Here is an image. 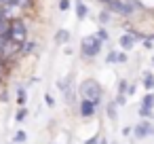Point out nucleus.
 <instances>
[{"mask_svg": "<svg viewBox=\"0 0 154 144\" xmlns=\"http://www.w3.org/2000/svg\"><path fill=\"white\" fill-rule=\"evenodd\" d=\"M80 112H82V117H91V114L95 112V104H93V102H89V100H85V102H82Z\"/></svg>", "mask_w": 154, "mask_h": 144, "instance_id": "obj_7", "label": "nucleus"}, {"mask_svg": "<svg viewBox=\"0 0 154 144\" xmlns=\"http://www.w3.org/2000/svg\"><path fill=\"white\" fill-rule=\"evenodd\" d=\"M146 87H148V89H152V87H154V78H152L150 74L146 76Z\"/></svg>", "mask_w": 154, "mask_h": 144, "instance_id": "obj_13", "label": "nucleus"}, {"mask_svg": "<svg viewBox=\"0 0 154 144\" xmlns=\"http://www.w3.org/2000/svg\"><path fill=\"white\" fill-rule=\"evenodd\" d=\"M68 40H70V32L68 30H59L55 34V43H68Z\"/></svg>", "mask_w": 154, "mask_h": 144, "instance_id": "obj_8", "label": "nucleus"}, {"mask_svg": "<svg viewBox=\"0 0 154 144\" xmlns=\"http://www.w3.org/2000/svg\"><path fill=\"white\" fill-rule=\"evenodd\" d=\"M108 9L118 13V15H122V17H129L135 11H141L143 7H141V2H137V0H110Z\"/></svg>", "mask_w": 154, "mask_h": 144, "instance_id": "obj_1", "label": "nucleus"}, {"mask_svg": "<svg viewBox=\"0 0 154 144\" xmlns=\"http://www.w3.org/2000/svg\"><path fill=\"white\" fill-rule=\"evenodd\" d=\"M152 62H154V59H152Z\"/></svg>", "mask_w": 154, "mask_h": 144, "instance_id": "obj_24", "label": "nucleus"}, {"mask_svg": "<svg viewBox=\"0 0 154 144\" xmlns=\"http://www.w3.org/2000/svg\"><path fill=\"white\" fill-rule=\"evenodd\" d=\"M0 19H5V7H0Z\"/></svg>", "mask_w": 154, "mask_h": 144, "instance_id": "obj_20", "label": "nucleus"}, {"mask_svg": "<svg viewBox=\"0 0 154 144\" xmlns=\"http://www.w3.org/2000/svg\"><path fill=\"white\" fill-rule=\"evenodd\" d=\"M11 5L17 7V9H28L32 5V0H11Z\"/></svg>", "mask_w": 154, "mask_h": 144, "instance_id": "obj_11", "label": "nucleus"}, {"mask_svg": "<svg viewBox=\"0 0 154 144\" xmlns=\"http://www.w3.org/2000/svg\"><path fill=\"white\" fill-rule=\"evenodd\" d=\"M135 40H137L135 34H122V36H120V47H122V49H131V47L135 45Z\"/></svg>", "mask_w": 154, "mask_h": 144, "instance_id": "obj_5", "label": "nucleus"}, {"mask_svg": "<svg viewBox=\"0 0 154 144\" xmlns=\"http://www.w3.org/2000/svg\"><path fill=\"white\" fill-rule=\"evenodd\" d=\"M7 5H11V0H0V7H7Z\"/></svg>", "mask_w": 154, "mask_h": 144, "instance_id": "obj_19", "label": "nucleus"}, {"mask_svg": "<svg viewBox=\"0 0 154 144\" xmlns=\"http://www.w3.org/2000/svg\"><path fill=\"white\" fill-rule=\"evenodd\" d=\"M76 15H78V19H85L89 15V9H87V5L82 0H76Z\"/></svg>", "mask_w": 154, "mask_h": 144, "instance_id": "obj_6", "label": "nucleus"}, {"mask_svg": "<svg viewBox=\"0 0 154 144\" xmlns=\"http://www.w3.org/2000/svg\"><path fill=\"white\" fill-rule=\"evenodd\" d=\"M135 133H137V138H143L146 133H150V127H148L146 123H141V125L135 127Z\"/></svg>", "mask_w": 154, "mask_h": 144, "instance_id": "obj_10", "label": "nucleus"}, {"mask_svg": "<svg viewBox=\"0 0 154 144\" xmlns=\"http://www.w3.org/2000/svg\"><path fill=\"white\" fill-rule=\"evenodd\" d=\"M0 72H2V62H0Z\"/></svg>", "mask_w": 154, "mask_h": 144, "instance_id": "obj_21", "label": "nucleus"}, {"mask_svg": "<svg viewBox=\"0 0 154 144\" xmlns=\"http://www.w3.org/2000/svg\"><path fill=\"white\" fill-rule=\"evenodd\" d=\"M80 91H82V95H85V100H89V102H93L95 106H97V102H99V85L95 83V81H87L82 87H80Z\"/></svg>", "mask_w": 154, "mask_h": 144, "instance_id": "obj_3", "label": "nucleus"}, {"mask_svg": "<svg viewBox=\"0 0 154 144\" xmlns=\"http://www.w3.org/2000/svg\"><path fill=\"white\" fill-rule=\"evenodd\" d=\"M17 95H19V104L23 106V104H26V91H23V89H19V93H17Z\"/></svg>", "mask_w": 154, "mask_h": 144, "instance_id": "obj_14", "label": "nucleus"}, {"mask_svg": "<svg viewBox=\"0 0 154 144\" xmlns=\"http://www.w3.org/2000/svg\"><path fill=\"white\" fill-rule=\"evenodd\" d=\"M59 9L61 11H68L70 9V0H59Z\"/></svg>", "mask_w": 154, "mask_h": 144, "instance_id": "obj_12", "label": "nucleus"}, {"mask_svg": "<svg viewBox=\"0 0 154 144\" xmlns=\"http://www.w3.org/2000/svg\"><path fill=\"white\" fill-rule=\"evenodd\" d=\"M97 38H99V40L108 38V32H106V30H99V32H97Z\"/></svg>", "mask_w": 154, "mask_h": 144, "instance_id": "obj_15", "label": "nucleus"}, {"mask_svg": "<svg viewBox=\"0 0 154 144\" xmlns=\"http://www.w3.org/2000/svg\"><path fill=\"white\" fill-rule=\"evenodd\" d=\"M101 2H106V5H108V2H110V0H101Z\"/></svg>", "mask_w": 154, "mask_h": 144, "instance_id": "obj_22", "label": "nucleus"}, {"mask_svg": "<svg viewBox=\"0 0 154 144\" xmlns=\"http://www.w3.org/2000/svg\"><path fill=\"white\" fill-rule=\"evenodd\" d=\"M99 19H101V21H103V24H106V21H108V19H110V15H108V13H106V11H103V13H101V15H99Z\"/></svg>", "mask_w": 154, "mask_h": 144, "instance_id": "obj_16", "label": "nucleus"}, {"mask_svg": "<svg viewBox=\"0 0 154 144\" xmlns=\"http://www.w3.org/2000/svg\"><path fill=\"white\" fill-rule=\"evenodd\" d=\"M0 38H9V21L0 19Z\"/></svg>", "mask_w": 154, "mask_h": 144, "instance_id": "obj_9", "label": "nucleus"}, {"mask_svg": "<svg viewBox=\"0 0 154 144\" xmlns=\"http://www.w3.org/2000/svg\"><path fill=\"white\" fill-rule=\"evenodd\" d=\"M99 49H101V40H99L97 36H89V38L82 40V53H85V55L95 57V55L99 53Z\"/></svg>", "mask_w": 154, "mask_h": 144, "instance_id": "obj_4", "label": "nucleus"}, {"mask_svg": "<svg viewBox=\"0 0 154 144\" xmlns=\"http://www.w3.org/2000/svg\"><path fill=\"white\" fill-rule=\"evenodd\" d=\"M26 38H28V30H26V24L21 21V19H13V21H9V40L13 43V45H23L26 43Z\"/></svg>", "mask_w": 154, "mask_h": 144, "instance_id": "obj_2", "label": "nucleus"}, {"mask_svg": "<svg viewBox=\"0 0 154 144\" xmlns=\"http://www.w3.org/2000/svg\"><path fill=\"white\" fill-rule=\"evenodd\" d=\"M152 38H154V36H152Z\"/></svg>", "mask_w": 154, "mask_h": 144, "instance_id": "obj_23", "label": "nucleus"}, {"mask_svg": "<svg viewBox=\"0 0 154 144\" xmlns=\"http://www.w3.org/2000/svg\"><path fill=\"white\" fill-rule=\"evenodd\" d=\"M17 119H19V121H23V119H26V110H23V108L17 112Z\"/></svg>", "mask_w": 154, "mask_h": 144, "instance_id": "obj_17", "label": "nucleus"}, {"mask_svg": "<svg viewBox=\"0 0 154 144\" xmlns=\"http://www.w3.org/2000/svg\"><path fill=\"white\" fill-rule=\"evenodd\" d=\"M15 140H17V142H23V140H26V133H23V131H19V133H17V138H15Z\"/></svg>", "mask_w": 154, "mask_h": 144, "instance_id": "obj_18", "label": "nucleus"}]
</instances>
